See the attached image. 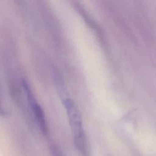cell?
Instances as JSON below:
<instances>
[{"label":"cell","mask_w":156,"mask_h":156,"mask_svg":"<svg viewBox=\"0 0 156 156\" xmlns=\"http://www.w3.org/2000/svg\"><path fill=\"white\" fill-rule=\"evenodd\" d=\"M51 153L52 156H65L62 152L55 146H53L51 148Z\"/></svg>","instance_id":"obj_3"},{"label":"cell","mask_w":156,"mask_h":156,"mask_svg":"<svg viewBox=\"0 0 156 156\" xmlns=\"http://www.w3.org/2000/svg\"><path fill=\"white\" fill-rule=\"evenodd\" d=\"M69 124L77 149L84 156L88 155V148L82 121L79 111L74 102L66 95L62 96Z\"/></svg>","instance_id":"obj_1"},{"label":"cell","mask_w":156,"mask_h":156,"mask_svg":"<svg viewBox=\"0 0 156 156\" xmlns=\"http://www.w3.org/2000/svg\"><path fill=\"white\" fill-rule=\"evenodd\" d=\"M5 110L4 108L3 105H2V102L1 101V98H0V114L2 115H4L5 114Z\"/></svg>","instance_id":"obj_4"},{"label":"cell","mask_w":156,"mask_h":156,"mask_svg":"<svg viewBox=\"0 0 156 156\" xmlns=\"http://www.w3.org/2000/svg\"><path fill=\"white\" fill-rule=\"evenodd\" d=\"M22 85L29 108L32 112L34 118L37 122L39 128L43 133H47L48 126L46 116L42 107L35 99V97L27 82L23 80L22 81Z\"/></svg>","instance_id":"obj_2"}]
</instances>
